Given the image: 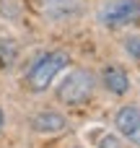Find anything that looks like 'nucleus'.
Wrapping results in <instances>:
<instances>
[{
	"label": "nucleus",
	"instance_id": "obj_8",
	"mask_svg": "<svg viewBox=\"0 0 140 148\" xmlns=\"http://www.w3.org/2000/svg\"><path fill=\"white\" fill-rule=\"evenodd\" d=\"M127 49H130L132 57L140 60V36H130V39H127Z\"/></svg>",
	"mask_w": 140,
	"mask_h": 148
},
{
	"label": "nucleus",
	"instance_id": "obj_3",
	"mask_svg": "<svg viewBox=\"0 0 140 148\" xmlns=\"http://www.w3.org/2000/svg\"><path fill=\"white\" fill-rule=\"evenodd\" d=\"M107 26H132L140 23V0H112L99 10Z\"/></svg>",
	"mask_w": 140,
	"mask_h": 148
},
{
	"label": "nucleus",
	"instance_id": "obj_7",
	"mask_svg": "<svg viewBox=\"0 0 140 148\" xmlns=\"http://www.w3.org/2000/svg\"><path fill=\"white\" fill-rule=\"evenodd\" d=\"M104 83H107V88H109L112 94H117V96L127 94V88H130V78H127V73H125L122 68H117V65L104 68Z\"/></svg>",
	"mask_w": 140,
	"mask_h": 148
},
{
	"label": "nucleus",
	"instance_id": "obj_6",
	"mask_svg": "<svg viewBox=\"0 0 140 148\" xmlns=\"http://www.w3.org/2000/svg\"><path fill=\"white\" fill-rule=\"evenodd\" d=\"M83 5H86V0H42V10L52 18L75 16V13H81Z\"/></svg>",
	"mask_w": 140,
	"mask_h": 148
},
{
	"label": "nucleus",
	"instance_id": "obj_2",
	"mask_svg": "<svg viewBox=\"0 0 140 148\" xmlns=\"http://www.w3.org/2000/svg\"><path fill=\"white\" fill-rule=\"evenodd\" d=\"M94 88H96V81H94V75H91L88 70H73V73L62 81L57 96H60V101H65V104H83L86 99H91Z\"/></svg>",
	"mask_w": 140,
	"mask_h": 148
},
{
	"label": "nucleus",
	"instance_id": "obj_4",
	"mask_svg": "<svg viewBox=\"0 0 140 148\" xmlns=\"http://www.w3.org/2000/svg\"><path fill=\"white\" fill-rule=\"evenodd\" d=\"M114 122H117V130L127 140H132V143L140 146V109L138 107H122L117 112Z\"/></svg>",
	"mask_w": 140,
	"mask_h": 148
},
{
	"label": "nucleus",
	"instance_id": "obj_5",
	"mask_svg": "<svg viewBox=\"0 0 140 148\" xmlns=\"http://www.w3.org/2000/svg\"><path fill=\"white\" fill-rule=\"evenodd\" d=\"M31 125H34V130L42 133V135H55V133H62V130L68 127L65 117L57 114V112H39Z\"/></svg>",
	"mask_w": 140,
	"mask_h": 148
},
{
	"label": "nucleus",
	"instance_id": "obj_10",
	"mask_svg": "<svg viewBox=\"0 0 140 148\" xmlns=\"http://www.w3.org/2000/svg\"><path fill=\"white\" fill-rule=\"evenodd\" d=\"M0 127H3V112H0Z\"/></svg>",
	"mask_w": 140,
	"mask_h": 148
},
{
	"label": "nucleus",
	"instance_id": "obj_1",
	"mask_svg": "<svg viewBox=\"0 0 140 148\" xmlns=\"http://www.w3.org/2000/svg\"><path fill=\"white\" fill-rule=\"evenodd\" d=\"M68 62H70V57H68L65 49H52V52L42 55V57L29 68V73H26V86H29L31 91H47L49 83L55 81V75H57L60 70H65Z\"/></svg>",
	"mask_w": 140,
	"mask_h": 148
},
{
	"label": "nucleus",
	"instance_id": "obj_9",
	"mask_svg": "<svg viewBox=\"0 0 140 148\" xmlns=\"http://www.w3.org/2000/svg\"><path fill=\"white\" fill-rule=\"evenodd\" d=\"M101 148H122V146H120V140H117V138H107V140L101 143Z\"/></svg>",
	"mask_w": 140,
	"mask_h": 148
}]
</instances>
